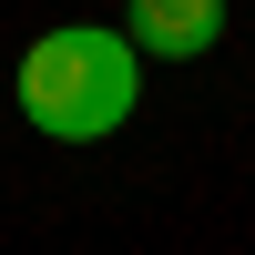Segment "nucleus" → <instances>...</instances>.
Listing matches in <instances>:
<instances>
[{
    "label": "nucleus",
    "instance_id": "1",
    "mask_svg": "<svg viewBox=\"0 0 255 255\" xmlns=\"http://www.w3.org/2000/svg\"><path fill=\"white\" fill-rule=\"evenodd\" d=\"M133 102H143V61L102 20H61L20 51V113L51 143H113L133 123Z\"/></svg>",
    "mask_w": 255,
    "mask_h": 255
},
{
    "label": "nucleus",
    "instance_id": "2",
    "mask_svg": "<svg viewBox=\"0 0 255 255\" xmlns=\"http://www.w3.org/2000/svg\"><path fill=\"white\" fill-rule=\"evenodd\" d=\"M123 41L143 61H194V51L225 41V0H133V31Z\"/></svg>",
    "mask_w": 255,
    "mask_h": 255
}]
</instances>
